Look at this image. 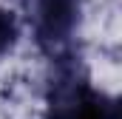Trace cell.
I'll return each mask as SVG.
<instances>
[{"label": "cell", "instance_id": "obj_3", "mask_svg": "<svg viewBox=\"0 0 122 119\" xmlns=\"http://www.w3.org/2000/svg\"><path fill=\"white\" fill-rule=\"evenodd\" d=\"M17 40H20V20H17V14L0 6V60L17 45Z\"/></svg>", "mask_w": 122, "mask_h": 119}, {"label": "cell", "instance_id": "obj_1", "mask_svg": "<svg viewBox=\"0 0 122 119\" xmlns=\"http://www.w3.org/2000/svg\"><path fill=\"white\" fill-rule=\"evenodd\" d=\"M43 119H122V102L94 85L82 57L74 51L51 60Z\"/></svg>", "mask_w": 122, "mask_h": 119}, {"label": "cell", "instance_id": "obj_2", "mask_svg": "<svg viewBox=\"0 0 122 119\" xmlns=\"http://www.w3.org/2000/svg\"><path fill=\"white\" fill-rule=\"evenodd\" d=\"M88 0H26V20L37 48L51 60L74 54Z\"/></svg>", "mask_w": 122, "mask_h": 119}]
</instances>
